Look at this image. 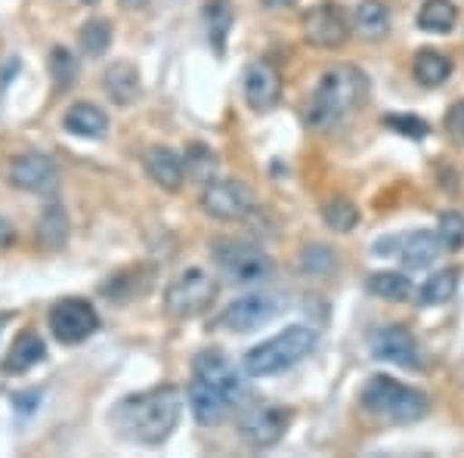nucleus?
<instances>
[{"label": "nucleus", "mask_w": 464, "mask_h": 458, "mask_svg": "<svg viewBox=\"0 0 464 458\" xmlns=\"http://www.w3.org/2000/svg\"><path fill=\"white\" fill-rule=\"evenodd\" d=\"M334 267V251L332 248H325V245H310V248H304V254H301V269L304 273H328V269Z\"/></svg>", "instance_id": "obj_34"}, {"label": "nucleus", "mask_w": 464, "mask_h": 458, "mask_svg": "<svg viewBox=\"0 0 464 458\" xmlns=\"http://www.w3.org/2000/svg\"><path fill=\"white\" fill-rule=\"evenodd\" d=\"M264 6H269V10H285V6H295L297 0H260Z\"/></svg>", "instance_id": "obj_37"}, {"label": "nucleus", "mask_w": 464, "mask_h": 458, "mask_svg": "<svg viewBox=\"0 0 464 458\" xmlns=\"http://www.w3.org/2000/svg\"><path fill=\"white\" fill-rule=\"evenodd\" d=\"M443 124H446L449 137L459 142V146H464V100H459V102H452V106H449Z\"/></svg>", "instance_id": "obj_36"}, {"label": "nucleus", "mask_w": 464, "mask_h": 458, "mask_svg": "<svg viewBox=\"0 0 464 458\" xmlns=\"http://www.w3.org/2000/svg\"><path fill=\"white\" fill-rule=\"evenodd\" d=\"M84 4H96V0H84Z\"/></svg>", "instance_id": "obj_40"}, {"label": "nucleus", "mask_w": 464, "mask_h": 458, "mask_svg": "<svg viewBox=\"0 0 464 458\" xmlns=\"http://www.w3.org/2000/svg\"><path fill=\"white\" fill-rule=\"evenodd\" d=\"M455 288H459V269L443 267L421 285V291H418V304H421V307H440V304H446V300H452Z\"/></svg>", "instance_id": "obj_26"}, {"label": "nucleus", "mask_w": 464, "mask_h": 458, "mask_svg": "<svg viewBox=\"0 0 464 458\" xmlns=\"http://www.w3.org/2000/svg\"><path fill=\"white\" fill-rule=\"evenodd\" d=\"M359 405L384 424H415L428 418L430 396L424 390L391 378V375H372L365 387L359 390Z\"/></svg>", "instance_id": "obj_3"}, {"label": "nucleus", "mask_w": 464, "mask_h": 458, "mask_svg": "<svg viewBox=\"0 0 464 458\" xmlns=\"http://www.w3.org/2000/svg\"><path fill=\"white\" fill-rule=\"evenodd\" d=\"M37 236L47 248H63L65 239H69V217L59 205H50L47 211L41 214V223H37Z\"/></svg>", "instance_id": "obj_29"}, {"label": "nucleus", "mask_w": 464, "mask_h": 458, "mask_svg": "<svg viewBox=\"0 0 464 458\" xmlns=\"http://www.w3.org/2000/svg\"><path fill=\"white\" fill-rule=\"evenodd\" d=\"M276 300L269 295H245V297H236L232 304L223 310L220 317V328L227 332H238V335H248L254 328L266 326L269 319L276 317Z\"/></svg>", "instance_id": "obj_13"}, {"label": "nucleus", "mask_w": 464, "mask_h": 458, "mask_svg": "<svg viewBox=\"0 0 464 458\" xmlns=\"http://www.w3.org/2000/svg\"><path fill=\"white\" fill-rule=\"evenodd\" d=\"M143 164H146V174L152 177V183H159L161 190H168V192L179 190V183H183V174H186V164L174 152V149H168V146L146 149Z\"/></svg>", "instance_id": "obj_18"}, {"label": "nucleus", "mask_w": 464, "mask_h": 458, "mask_svg": "<svg viewBox=\"0 0 464 458\" xmlns=\"http://www.w3.org/2000/svg\"><path fill=\"white\" fill-rule=\"evenodd\" d=\"M353 32L365 41H381L391 34V10L381 0H362L353 10Z\"/></svg>", "instance_id": "obj_21"}, {"label": "nucleus", "mask_w": 464, "mask_h": 458, "mask_svg": "<svg viewBox=\"0 0 464 458\" xmlns=\"http://www.w3.org/2000/svg\"><path fill=\"white\" fill-rule=\"evenodd\" d=\"M322 220L334 232H350L359 223V208L350 199H332L322 208Z\"/></svg>", "instance_id": "obj_30"}, {"label": "nucleus", "mask_w": 464, "mask_h": 458, "mask_svg": "<svg viewBox=\"0 0 464 458\" xmlns=\"http://www.w3.org/2000/svg\"><path fill=\"white\" fill-rule=\"evenodd\" d=\"M369 295H375L381 300H409L415 295L406 273H393V269H384V273H372L369 282H365Z\"/></svg>", "instance_id": "obj_27"}, {"label": "nucleus", "mask_w": 464, "mask_h": 458, "mask_svg": "<svg viewBox=\"0 0 464 458\" xmlns=\"http://www.w3.org/2000/svg\"><path fill=\"white\" fill-rule=\"evenodd\" d=\"M0 326H4V319H0Z\"/></svg>", "instance_id": "obj_41"}, {"label": "nucleus", "mask_w": 464, "mask_h": 458, "mask_svg": "<svg viewBox=\"0 0 464 458\" xmlns=\"http://www.w3.org/2000/svg\"><path fill=\"white\" fill-rule=\"evenodd\" d=\"M10 242H13V227H6V223L0 220V248L10 245Z\"/></svg>", "instance_id": "obj_38"}, {"label": "nucleus", "mask_w": 464, "mask_h": 458, "mask_svg": "<svg viewBox=\"0 0 464 458\" xmlns=\"http://www.w3.org/2000/svg\"><path fill=\"white\" fill-rule=\"evenodd\" d=\"M437 236L446 251H461L464 248V217L459 211H446L437 223Z\"/></svg>", "instance_id": "obj_33"}, {"label": "nucleus", "mask_w": 464, "mask_h": 458, "mask_svg": "<svg viewBox=\"0 0 464 458\" xmlns=\"http://www.w3.org/2000/svg\"><path fill=\"white\" fill-rule=\"evenodd\" d=\"M192 375L201 378V381H208V385H214L217 390H223V394H227L232 403H236L238 396L245 394L242 375L236 372V365H232L220 350L198 353V356L192 359Z\"/></svg>", "instance_id": "obj_16"}, {"label": "nucleus", "mask_w": 464, "mask_h": 458, "mask_svg": "<svg viewBox=\"0 0 464 458\" xmlns=\"http://www.w3.org/2000/svg\"><path fill=\"white\" fill-rule=\"evenodd\" d=\"M47 322L59 344H84L100 328V313L84 297H65L50 310Z\"/></svg>", "instance_id": "obj_10"}, {"label": "nucleus", "mask_w": 464, "mask_h": 458, "mask_svg": "<svg viewBox=\"0 0 464 458\" xmlns=\"http://www.w3.org/2000/svg\"><path fill=\"white\" fill-rule=\"evenodd\" d=\"M201 208L214 220L238 223V220H248L257 211V201H254V192L248 186L238 183V180H211L205 186V192H201Z\"/></svg>", "instance_id": "obj_8"}, {"label": "nucleus", "mask_w": 464, "mask_h": 458, "mask_svg": "<svg viewBox=\"0 0 464 458\" xmlns=\"http://www.w3.org/2000/svg\"><path fill=\"white\" fill-rule=\"evenodd\" d=\"M304 41L316 50H341L350 41V19L338 4H316L301 19Z\"/></svg>", "instance_id": "obj_9"}, {"label": "nucleus", "mask_w": 464, "mask_h": 458, "mask_svg": "<svg viewBox=\"0 0 464 458\" xmlns=\"http://www.w3.org/2000/svg\"><path fill=\"white\" fill-rule=\"evenodd\" d=\"M10 183L25 192L50 195V192H56V186H59V171L47 155L28 152V155H19V159L10 164Z\"/></svg>", "instance_id": "obj_14"}, {"label": "nucleus", "mask_w": 464, "mask_h": 458, "mask_svg": "<svg viewBox=\"0 0 464 458\" xmlns=\"http://www.w3.org/2000/svg\"><path fill=\"white\" fill-rule=\"evenodd\" d=\"M186 400H189L192 415H196V422L201 427L223 424L232 409V400L223 394V390H217L214 385H208V381L196 378V375H192L189 387H186Z\"/></svg>", "instance_id": "obj_17"}, {"label": "nucleus", "mask_w": 464, "mask_h": 458, "mask_svg": "<svg viewBox=\"0 0 464 458\" xmlns=\"http://www.w3.org/2000/svg\"><path fill=\"white\" fill-rule=\"evenodd\" d=\"M111 44V25L106 19H90L84 28H81V50L87 56H102Z\"/></svg>", "instance_id": "obj_31"}, {"label": "nucleus", "mask_w": 464, "mask_h": 458, "mask_svg": "<svg viewBox=\"0 0 464 458\" xmlns=\"http://www.w3.org/2000/svg\"><path fill=\"white\" fill-rule=\"evenodd\" d=\"M375 251H384V254L393 251L406 269H428V267H433V260L440 258V251H446V248L440 242L437 232L415 229L402 239H393V242H378Z\"/></svg>", "instance_id": "obj_12"}, {"label": "nucleus", "mask_w": 464, "mask_h": 458, "mask_svg": "<svg viewBox=\"0 0 464 458\" xmlns=\"http://www.w3.org/2000/svg\"><path fill=\"white\" fill-rule=\"evenodd\" d=\"M183 164H186V177H192L201 186L211 183L217 174V155L208 146H201V142H192V146L186 149Z\"/></svg>", "instance_id": "obj_28"}, {"label": "nucleus", "mask_w": 464, "mask_h": 458, "mask_svg": "<svg viewBox=\"0 0 464 458\" xmlns=\"http://www.w3.org/2000/svg\"><path fill=\"white\" fill-rule=\"evenodd\" d=\"M242 90H245V102H248L254 112H266V109H273L282 96V74L273 63L257 59V63H251L248 69H245Z\"/></svg>", "instance_id": "obj_15"}, {"label": "nucleus", "mask_w": 464, "mask_h": 458, "mask_svg": "<svg viewBox=\"0 0 464 458\" xmlns=\"http://www.w3.org/2000/svg\"><path fill=\"white\" fill-rule=\"evenodd\" d=\"M384 124L393 127V131H400L402 137H411V140H424L430 131V127L415 115H409V118L406 115H391V118H384Z\"/></svg>", "instance_id": "obj_35"}, {"label": "nucleus", "mask_w": 464, "mask_h": 458, "mask_svg": "<svg viewBox=\"0 0 464 458\" xmlns=\"http://www.w3.org/2000/svg\"><path fill=\"white\" fill-rule=\"evenodd\" d=\"M179 415H183V394L164 385L121 400L111 409L109 422L118 431V437L127 443L161 446L179 424Z\"/></svg>", "instance_id": "obj_1"}, {"label": "nucleus", "mask_w": 464, "mask_h": 458, "mask_svg": "<svg viewBox=\"0 0 464 458\" xmlns=\"http://www.w3.org/2000/svg\"><path fill=\"white\" fill-rule=\"evenodd\" d=\"M217 300V279L205 269H183L164 291V310L174 319H196Z\"/></svg>", "instance_id": "obj_6"}, {"label": "nucleus", "mask_w": 464, "mask_h": 458, "mask_svg": "<svg viewBox=\"0 0 464 458\" xmlns=\"http://www.w3.org/2000/svg\"><path fill=\"white\" fill-rule=\"evenodd\" d=\"M63 127L72 133V137L102 140L109 131V118H106V112L100 106H93V102H74V106L65 112Z\"/></svg>", "instance_id": "obj_19"}, {"label": "nucleus", "mask_w": 464, "mask_h": 458, "mask_svg": "<svg viewBox=\"0 0 464 458\" xmlns=\"http://www.w3.org/2000/svg\"><path fill=\"white\" fill-rule=\"evenodd\" d=\"M232 22H236L232 0H208L205 4V28H208V41H211V47L217 50V54H223V47H227Z\"/></svg>", "instance_id": "obj_24"}, {"label": "nucleus", "mask_w": 464, "mask_h": 458, "mask_svg": "<svg viewBox=\"0 0 464 458\" xmlns=\"http://www.w3.org/2000/svg\"><path fill=\"white\" fill-rule=\"evenodd\" d=\"M369 96V78L356 65H334L319 78L313 100L306 106V124L313 131H332L350 112H356Z\"/></svg>", "instance_id": "obj_2"}, {"label": "nucleus", "mask_w": 464, "mask_h": 458, "mask_svg": "<svg viewBox=\"0 0 464 458\" xmlns=\"http://www.w3.org/2000/svg\"><path fill=\"white\" fill-rule=\"evenodd\" d=\"M102 84H106V93L111 96V102H118V106H130V102L140 96V72L133 69L130 63H115L106 72Z\"/></svg>", "instance_id": "obj_22"}, {"label": "nucleus", "mask_w": 464, "mask_h": 458, "mask_svg": "<svg viewBox=\"0 0 464 458\" xmlns=\"http://www.w3.org/2000/svg\"><path fill=\"white\" fill-rule=\"evenodd\" d=\"M455 19H459V6L452 0H424V6L418 10V28L433 34L452 32Z\"/></svg>", "instance_id": "obj_25"}, {"label": "nucleus", "mask_w": 464, "mask_h": 458, "mask_svg": "<svg viewBox=\"0 0 464 458\" xmlns=\"http://www.w3.org/2000/svg\"><path fill=\"white\" fill-rule=\"evenodd\" d=\"M291 412L273 403H254L238 412V434L251 449H269L285 437Z\"/></svg>", "instance_id": "obj_7"}, {"label": "nucleus", "mask_w": 464, "mask_h": 458, "mask_svg": "<svg viewBox=\"0 0 464 458\" xmlns=\"http://www.w3.org/2000/svg\"><path fill=\"white\" fill-rule=\"evenodd\" d=\"M50 74H53L59 90H69L74 84V78H78V59L65 47H56L53 54H50Z\"/></svg>", "instance_id": "obj_32"}, {"label": "nucleus", "mask_w": 464, "mask_h": 458, "mask_svg": "<svg viewBox=\"0 0 464 458\" xmlns=\"http://www.w3.org/2000/svg\"><path fill=\"white\" fill-rule=\"evenodd\" d=\"M411 74H415V81L421 87H440L449 81V74H452V63H449L446 54H440V50H418L415 54V63H411Z\"/></svg>", "instance_id": "obj_23"}, {"label": "nucleus", "mask_w": 464, "mask_h": 458, "mask_svg": "<svg viewBox=\"0 0 464 458\" xmlns=\"http://www.w3.org/2000/svg\"><path fill=\"white\" fill-rule=\"evenodd\" d=\"M121 4L127 6V10H140V6H143L146 0H121Z\"/></svg>", "instance_id": "obj_39"}, {"label": "nucleus", "mask_w": 464, "mask_h": 458, "mask_svg": "<svg viewBox=\"0 0 464 458\" xmlns=\"http://www.w3.org/2000/svg\"><path fill=\"white\" fill-rule=\"evenodd\" d=\"M369 350L381 363H393L400 369H421V347L406 326H381L369 337Z\"/></svg>", "instance_id": "obj_11"}, {"label": "nucleus", "mask_w": 464, "mask_h": 458, "mask_svg": "<svg viewBox=\"0 0 464 458\" xmlns=\"http://www.w3.org/2000/svg\"><path fill=\"white\" fill-rule=\"evenodd\" d=\"M319 347V332L313 326H288L285 332H279L269 341L257 344L245 353V372L251 378H269L295 369L297 363H304L306 356H313Z\"/></svg>", "instance_id": "obj_4"}, {"label": "nucleus", "mask_w": 464, "mask_h": 458, "mask_svg": "<svg viewBox=\"0 0 464 458\" xmlns=\"http://www.w3.org/2000/svg\"><path fill=\"white\" fill-rule=\"evenodd\" d=\"M211 258L220 276L236 288H251L264 285L273 276V260L257 245L242 242V239H217L211 245Z\"/></svg>", "instance_id": "obj_5"}, {"label": "nucleus", "mask_w": 464, "mask_h": 458, "mask_svg": "<svg viewBox=\"0 0 464 458\" xmlns=\"http://www.w3.org/2000/svg\"><path fill=\"white\" fill-rule=\"evenodd\" d=\"M44 359H47V344H44V337L37 332H22L16 337V344L10 347V356L4 359V372L6 375L32 372Z\"/></svg>", "instance_id": "obj_20"}]
</instances>
